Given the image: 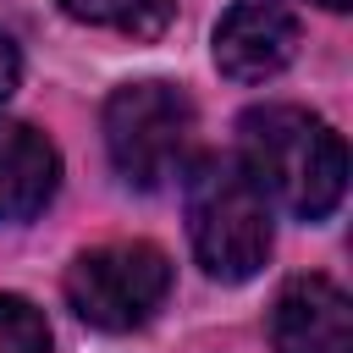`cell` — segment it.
I'll list each match as a JSON object with an SVG mask.
<instances>
[{"label": "cell", "mask_w": 353, "mask_h": 353, "mask_svg": "<svg viewBox=\"0 0 353 353\" xmlns=\"http://www.w3.org/2000/svg\"><path fill=\"white\" fill-rule=\"evenodd\" d=\"M237 132H243L237 165L265 199H276L298 221H325L342 204L347 149H342V132H331L314 110L259 105L237 121Z\"/></svg>", "instance_id": "cell-1"}, {"label": "cell", "mask_w": 353, "mask_h": 353, "mask_svg": "<svg viewBox=\"0 0 353 353\" xmlns=\"http://www.w3.org/2000/svg\"><path fill=\"white\" fill-rule=\"evenodd\" d=\"M188 237L215 281H248L270 259V199L232 154L188 165Z\"/></svg>", "instance_id": "cell-2"}, {"label": "cell", "mask_w": 353, "mask_h": 353, "mask_svg": "<svg viewBox=\"0 0 353 353\" xmlns=\"http://www.w3.org/2000/svg\"><path fill=\"white\" fill-rule=\"evenodd\" d=\"M193 132L199 116L176 83L143 77V83H121L105 99V149L132 188H160L182 176L193 154Z\"/></svg>", "instance_id": "cell-3"}, {"label": "cell", "mask_w": 353, "mask_h": 353, "mask_svg": "<svg viewBox=\"0 0 353 353\" xmlns=\"http://www.w3.org/2000/svg\"><path fill=\"white\" fill-rule=\"evenodd\" d=\"M171 292V259L154 243H99L72 259L66 270V303L77 320L99 331H132L143 325Z\"/></svg>", "instance_id": "cell-4"}, {"label": "cell", "mask_w": 353, "mask_h": 353, "mask_svg": "<svg viewBox=\"0 0 353 353\" xmlns=\"http://www.w3.org/2000/svg\"><path fill=\"white\" fill-rule=\"evenodd\" d=\"M298 55V17L281 0H232L215 22V66L232 83H265Z\"/></svg>", "instance_id": "cell-5"}, {"label": "cell", "mask_w": 353, "mask_h": 353, "mask_svg": "<svg viewBox=\"0 0 353 353\" xmlns=\"http://www.w3.org/2000/svg\"><path fill=\"white\" fill-rule=\"evenodd\" d=\"M276 353H353V303L331 276H298L270 309Z\"/></svg>", "instance_id": "cell-6"}, {"label": "cell", "mask_w": 353, "mask_h": 353, "mask_svg": "<svg viewBox=\"0 0 353 353\" xmlns=\"http://www.w3.org/2000/svg\"><path fill=\"white\" fill-rule=\"evenodd\" d=\"M61 182V154L28 121H0V221H33Z\"/></svg>", "instance_id": "cell-7"}, {"label": "cell", "mask_w": 353, "mask_h": 353, "mask_svg": "<svg viewBox=\"0 0 353 353\" xmlns=\"http://www.w3.org/2000/svg\"><path fill=\"white\" fill-rule=\"evenodd\" d=\"M66 17L94 22V28H121V33H160L171 17V0H61Z\"/></svg>", "instance_id": "cell-8"}, {"label": "cell", "mask_w": 353, "mask_h": 353, "mask_svg": "<svg viewBox=\"0 0 353 353\" xmlns=\"http://www.w3.org/2000/svg\"><path fill=\"white\" fill-rule=\"evenodd\" d=\"M0 353H50L44 314L17 292H0Z\"/></svg>", "instance_id": "cell-9"}, {"label": "cell", "mask_w": 353, "mask_h": 353, "mask_svg": "<svg viewBox=\"0 0 353 353\" xmlns=\"http://www.w3.org/2000/svg\"><path fill=\"white\" fill-rule=\"evenodd\" d=\"M17 77H22V55H17V44L0 33V99L17 88Z\"/></svg>", "instance_id": "cell-10"}, {"label": "cell", "mask_w": 353, "mask_h": 353, "mask_svg": "<svg viewBox=\"0 0 353 353\" xmlns=\"http://www.w3.org/2000/svg\"><path fill=\"white\" fill-rule=\"evenodd\" d=\"M314 6H325V11H347L353 0H314Z\"/></svg>", "instance_id": "cell-11"}]
</instances>
